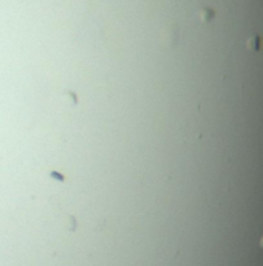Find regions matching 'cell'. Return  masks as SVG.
Wrapping results in <instances>:
<instances>
[{"label": "cell", "instance_id": "1", "mask_svg": "<svg viewBox=\"0 0 263 266\" xmlns=\"http://www.w3.org/2000/svg\"><path fill=\"white\" fill-rule=\"evenodd\" d=\"M50 176H51V178H54V180H57V181H61V183L67 181V178H65V175H62V173H59L57 170H51V172H50Z\"/></svg>", "mask_w": 263, "mask_h": 266}, {"label": "cell", "instance_id": "2", "mask_svg": "<svg viewBox=\"0 0 263 266\" xmlns=\"http://www.w3.org/2000/svg\"><path fill=\"white\" fill-rule=\"evenodd\" d=\"M67 93L71 96V99H73V102H74V104H78V96H76V93H73V91H70V90L67 91Z\"/></svg>", "mask_w": 263, "mask_h": 266}]
</instances>
